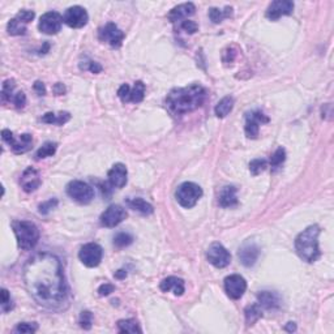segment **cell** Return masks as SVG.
<instances>
[{"label": "cell", "instance_id": "obj_13", "mask_svg": "<svg viewBox=\"0 0 334 334\" xmlns=\"http://www.w3.org/2000/svg\"><path fill=\"white\" fill-rule=\"evenodd\" d=\"M247 290V282L239 274H231L225 278V291L229 298L237 300L244 295Z\"/></svg>", "mask_w": 334, "mask_h": 334}, {"label": "cell", "instance_id": "obj_6", "mask_svg": "<svg viewBox=\"0 0 334 334\" xmlns=\"http://www.w3.org/2000/svg\"><path fill=\"white\" fill-rule=\"evenodd\" d=\"M65 191H67V194L69 197L72 198L73 201L79 202V204L87 205L94 198L93 188L85 182H81V180H72L71 183H68Z\"/></svg>", "mask_w": 334, "mask_h": 334}, {"label": "cell", "instance_id": "obj_32", "mask_svg": "<svg viewBox=\"0 0 334 334\" xmlns=\"http://www.w3.org/2000/svg\"><path fill=\"white\" fill-rule=\"evenodd\" d=\"M13 90H15V81H13V80H7V81H4L3 88H1V102H3V103L11 102L12 99H13V97H15Z\"/></svg>", "mask_w": 334, "mask_h": 334}, {"label": "cell", "instance_id": "obj_48", "mask_svg": "<svg viewBox=\"0 0 334 334\" xmlns=\"http://www.w3.org/2000/svg\"><path fill=\"white\" fill-rule=\"evenodd\" d=\"M54 92L56 95H63L65 93V87L61 83H56L54 87Z\"/></svg>", "mask_w": 334, "mask_h": 334}, {"label": "cell", "instance_id": "obj_7", "mask_svg": "<svg viewBox=\"0 0 334 334\" xmlns=\"http://www.w3.org/2000/svg\"><path fill=\"white\" fill-rule=\"evenodd\" d=\"M103 257V249L97 243H88L83 245L79 252V259L88 268H95L101 264Z\"/></svg>", "mask_w": 334, "mask_h": 334}, {"label": "cell", "instance_id": "obj_8", "mask_svg": "<svg viewBox=\"0 0 334 334\" xmlns=\"http://www.w3.org/2000/svg\"><path fill=\"white\" fill-rule=\"evenodd\" d=\"M1 139H3V141H5V143L12 147V150L15 151V153H17V154L26 153V151L32 149L33 137L29 133H24V135H21V136L16 140L15 137H13V133H12L11 131L3 130L1 131Z\"/></svg>", "mask_w": 334, "mask_h": 334}, {"label": "cell", "instance_id": "obj_27", "mask_svg": "<svg viewBox=\"0 0 334 334\" xmlns=\"http://www.w3.org/2000/svg\"><path fill=\"white\" fill-rule=\"evenodd\" d=\"M233 15V8L226 7L225 9H219V8H210L209 9V17L214 24L222 22L225 18H229Z\"/></svg>", "mask_w": 334, "mask_h": 334}, {"label": "cell", "instance_id": "obj_44", "mask_svg": "<svg viewBox=\"0 0 334 334\" xmlns=\"http://www.w3.org/2000/svg\"><path fill=\"white\" fill-rule=\"evenodd\" d=\"M180 28H182L184 32H187L188 34H193V33L197 32V24L194 21H191V20H184V21H182Z\"/></svg>", "mask_w": 334, "mask_h": 334}, {"label": "cell", "instance_id": "obj_42", "mask_svg": "<svg viewBox=\"0 0 334 334\" xmlns=\"http://www.w3.org/2000/svg\"><path fill=\"white\" fill-rule=\"evenodd\" d=\"M34 17H36V13L33 11H29V9H22L16 16V18H17L18 21H21L22 24H28V22L33 21Z\"/></svg>", "mask_w": 334, "mask_h": 334}, {"label": "cell", "instance_id": "obj_22", "mask_svg": "<svg viewBox=\"0 0 334 334\" xmlns=\"http://www.w3.org/2000/svg\"><path fill=\"white\" fill-rule=\"evenodd\" d=\"M257 304L265 309H277L281 305L280 295L274 291H261L257 295Z\"/></svg>", "mask_w": 334, "mask_h": 334}, {"label": "cell", "instance_id": "obj_50", "mask_svg": "<svg viewBox=\"0 0 334 334\" xmlns=\"http://www.w3.org/2000/svg\"><path fill=\"white\" fill-rule=\"evenodd\" d=\"M285 331L288 332V333H292V332L296 331V325H295V323H287L286 327H285Z\"/></svg>", "mask_w": 334, "mask_h": 334}, {"label": "cell", "instance_id": "obj_33", "mask_svg": "<svg viewBox=\"0 0 334 334\" xmlns=\"http://www.w3.org/2000/svg\"><path fill=\"white\" fill-rule=\"evenodd\" d=\"M7 30L11 36H24L26 33V26L25 24H22L21 21H18L17 18L15 17L8 22Z\"/></svg>", "mask_w": 334, "mask_h": 334}, {"label": "cell", "instance_id": "obj_49", "mask_svg": "<svg viewBox=\"0 0 334 334\" xmlns=\"http://www.w3.org/2000/svg\"><path fill=\"white\" fill-rule=\"evenodd\" d=\"M114 277H115L116 280H124V278L127 277V270H124V269L118 270V272H115Z\"/></svg>", "mask_w": 334, "mask_h": 334}, {"label": "cell", "instance_id": "obj_2", "mask_svg": "<svg viewBox=\"0 0 334 334\" xmlns=\"http://www.w3.org/2000/svg\"><path fill=\"white\" fill-rule=\"evenodd\" d=\"M206 98V90L204 87L193 84L186 88L173 89L166 97V106L173 115H184L187 112L194 111L204 103Z\"/></svg>", "mask_w": 334, "mask_h": 334}, {"label": "cell", "instance_id": "obj_5", "mask_svg": "<svg viewBox=\"0 0 334 334\" xmlns=\"http://www.w3.org/2000/svg\"><path fill=\"white\" fill-rule=\"evenodd\" d=\"M176 201L179 202L183 208L191 209L193 208L197 201L202 197V190L200 186L192 182H186L180 184L175 193Z\"/></svg>", "mask_w": 334, "mask_h": 334}, {"label": "cell", "instance_id": "obj_12", "mask_svg": "<svg viewBox=\"0 0 334 334\" xmlns=\"http://www.w3.org/2000/svg\"><path fill=\"white\" fill-rule=\"evenodd\" d=\"M127 218V210L122 205H110L101 216V225L103 227H115Z\"/></svg>", "mask_w": 334, "mask_h": 334}, {"label": "cell", "instance_id": "obj_17", "mask_svg": "<svg viewBox=\"0 0 334 334\" xmlns=\"http://www.w3.org/2000/svg\"><path fill=\"white\" fill-rule=\"evenodd\" d=\"M238 256H239V260H240L241 264L249 268V266L255 265L257 259H259L260 248L253 241H247V243H244L239 248Z\"/></svg>", "mask_w": 334, "mask_h": 334}, {"label": "cell", "instance_id": "obj_1", "mask_svg": "<svg viewBox=\"0 0 334 334\" xmlns=\"http://www.w3.org/2000/svg\"><path fill=\"white\" fill-rule=\"evenodd\" d=\"M22 277L33 299L45 308L60 309L68 300V286L60 260L52 253L40 252L24 265Z\"/></svg>", "mask_w": 334, "mask_h": 334}, {"label": "cell", "instance_id": "obj_36", "mask_svg": "<svg viewBox=\"0 0 334 334\" xmlns=\"http://www.w3.org/2000/svg\"><path fill=\"white\" fill-rule=\"evenodd\" d=\"M266 167H268V162H266L265 159L261 158L253 159V161H251V163H249V171H251L252 175H259V174H261Z\"/></svg>", "mask_w": 334, "mask_h": 334}, {"label": "cell", "instance_id": "obj_18", "mask_svg": "<svg viewBox=\"0 0 334 334\" xmlns=\"http://www.w3.org/2000/svg\"><path fill=\"white\" fill-rule=\"evenodd\" d=\"M42 180H41V175L38 173V170L34 167H28V169L22 173L21 178H20V184L21 188L25 191L26 193H32L34 191L40 188Z\"/></svg>", "mask_w": 334, "mask_h": 334}, {"label": "cell", "instance_id": "obj_14", "mask_svg": "<svg viewBox=\"0 0 334 334\" xmlns=\"http://www.w3.org/2000/svg\"><path fill=\"white\" fill-rule=\"evenodd\" d=\"M61 24H63V17L59 15L58 12H47V13L41 16L38 28L44 34L54 36V34H58L60 32Z\"/></svg>", "mask_w": 334, "mask_h": 334}, {"label": "cell", "instance_id": "obj_19", "mask_svg": "<svg viewBox=\"0 0 334 334\" xmlns=\"http://www.w3.org/2000/svg\"><path fill=\"white\" fill-rule=\"evenodd\" d=\"M127 167L123 163H115L112 166L111 170L108 171V183L114 188H123L127 184Z\"/></svg>", "mask_w": 334, "mask_h": 334}, {"label": "cell", "instance_id": "obj_29", "mask_svg": "<svg viewBox=\"0 0 334 334\" xmlns=\"http://www.w3.org/2000/svg\"><path fill=\"white\" fill-rule=\"evenodd\" d=\"M244 315H245V321H247L248 325H253V324H255L256 321H257V320L262 316L261 307H260L257 303L248 305L244 311Z\"/></svg>", "mask_w": 334, "mask_h": 334}, {"label": "cell", "instance_id": "obj_30", "mask_svg": "<svg viewBox=\"0 0 334 334\" xmlns=\"http://www.w3.org/2000/svg\"><path fill=\"white\" fill-rule=\"evenodd\" d=\"M56 149H58V144H56V143L47 141V143H45V144L38 149V151L36 153V158L45 159L48 158V157H52V155L55 154Z\"/></svg>", "mask_w": 334, "mask_h": 334}, {"label": "cell", "instance_id": "obj_3", "mask_svg": "<svg viewBox=\"0 0 334 334\" xmlns=\"http://www.w3.org/2000/svg\"><path fill=\"white\" fill-rule=\"evenodd\" d=\"M321 233L317 225L307 227L295 239V249L300 259L307 262H315L320 257L319 235Z\"/></svg>", "mask_w": 334, "mask_h": 334}, {"label": "cell", "instance_id": "obj_23", "mask_svg": "<svg viewBox=\"0 0 334 334\" xmlns=\"http://www.w3.org/2000/svg\"><path fill=\"white\" fill-rule=\"evenodd\" d=\"M218 202L222 208H233V206H237V188L234 187V186L223 187L222 191H221V193H219Z\"/></svg>", "mask_w": 334, "mask_h": 334}, {"label": "cell", "instance_id": "obj_25", "mask_svg": "<svg viewBox=\"0 0 334 334\" xmlns=\"http://www.w3.org/2000/svg\"><path fill=\"white\" fill-rule=\"evenodd\" d=\"M234 103H235V101H234V98L230 97V95L222 98V99L217 103L216 108H214L216 115L218 116V118H226V116L233 111Z\"/></svg>", "mask_w": 334, "mask_h": 334}, {"label": "cell", "instance_id": "obj_43", "mask_svg": "<svg viewBox=\"0 0 334 334\" xmlns=\"http://www.w3.org/2000/svg\"><path fill=\"white\" fill-rule=\"evenodd\" d=\"M12 102H13V104H15L16 108H24L25 107L26 104V95L24 92H17V93L15 94V97H13V99H12Z\"/></svg>", "mask_w": 334, "mask_h": 334}, {"label": "cell", "instance_id": "obj_24", "mask_svg": "<svg viewBox=\"0 0 334 334\" xmlns=\"http://www.w3.org/2000/svg\"><path fill=\"white\" fill-rule=\"evenodd\" d=\"M127 205L130 206L131 209H133L135 212H139L144 216H149L151 213L154 212V209L147 201H145L144 198H128L127 200Z\"/></svg>", "mask_w": 334, "mask_h": 334}, {"label": "cell", "instance_id": "obj_31", "mask_svg": "<svg viewBox=\"0 0 334 334\" xmlns=\"http://www.w3.org/2000/svg\"><path fill=\"white\" fill-rule=\"evenodd\" d=\"M145 97V85L143 81H137L135 83L133 89H131L130 93V102L133 103H140Z\"/></svg>", "mask_w": 334, "mask_h": 334}, {"label": "cell", "instance_id": "obj_38", "mask_svg": "<svg viewBox=\"0 0 334 334\" xmlns=\"http://www.w3.org/2000/svg\"><path fill=\"white\" fill-rule=\"evenodd\" d=\"M38 331V325L36 323H20L17 324V327L15 328L16 333L21 334H30L36 333Z\"/></svg>", "mask_w": 334, "mask_h": 334}, {"label": "cell", "instance_id": "obj_11", "mask_svg": "<svg viewBox=\"0 0 334 334\" xmlns=\"http://www.w3.org/2000/svg\"><path fill=\"white\" fill-rule=\"evenodd\" d=\"M63 21L73 29H80L87 25L89 21V16L85 8L80 7V5H75V7L68 8L65 11L64 16H63Z\"/></svg>", "mask_w": 334, "mask_h": 334}, {"label": "cell", "instance_id": "obj_26", "mask_svg": "<svg viewBox=\"0 0 334 334\" xmlns=\"http://www.w3.org/2000/svg\"><path fill=\"white\" fill-rule=\"evenodd\" d=\"M71 120V114L69 112H59V114H55V112H46L44 116H42V122L47 123V124H56V126H63L65 123Z\"/></svg>", "mask_w": 334, "mask_h": 334}, {"label": "cell", "instance_id": "obj_37", "mask_svg": "<svg viewBox=\"0 0 334 334\" xmlns=\"http://www.w3.org/2000/svg\"><path fill=\"white\" fill-rule=\"evenodd\" d=\"M0 307H1V312L3 313H7L8 311H11L13 308V300L11 298V294L5 288L1 290V303H0Z\"/></svg>", "mask_w": 334, "mask_h": 334}, {"label": "cell", "instance_id": "obj_15", "mask_svg": "<svg viewBox=\"0 0 334 334\" xmlns=\"http://www.w3.org/2000/svg\"><path fill=\"white\" fill-rule=\"evenodd\" d=\"M268 122H269V118L264 115V114H262L261 111H259V110L248 112L247 115H245V126H244L245 136H247L248 139H257V136H259L260 126Z\"/></svg>", "mask_w": 334, "mask_h": 334}, {"label": "cell", "instance_id": "obj_46", "mask_svg": "<svg viewBox=\"0 0 334 334\" xmlns=\"http://www.w3.org/2000/svg\"><path fill=\"white\" fill-rule=\"evenodd\" d=\"M114 290H115V286L111 284H102L99 287H98V295L99 296H107V295H110L111 292H114Z\"/></svg>", "mask_w": 334, "mask_h": 334}, {"label": "cell", "instance_id": "obj_4", "mask_svg": "<svg viewBox=\"0 0 334 334\" xmlns=\"http://www.w3.org/2000/svg\"><path fill=\"white\" fill-rule=\"evenodd\" d=\"M12 230L15 233L17 244L21 249L29 251L36 247L40 240V230L36 223L30 221H13Z\"/></svg>", "mask_w": 334, "mask_h": 334}, {"label": "cell", "instance_id": "obj_35", "mask_svg": "<svg viewBox=\"0 0 334 334\" xmlns=\"http://www.w3.org/2000/svg\"><path fill=\"white\" fill-rule=\"evenodd\" d=\"M133 243V237L128 233H118L114 237V245L118 248L128 247Z\"/></svg>", "mask_w": 334, "mask_h": 334}, {"label": "cell", "instance_id": "obj_47", "mask_svg": "<svg viewBox=\"0 0 334 334\" xmlns=\"http://www.w3.org/2000/svg\"><path fill=\"white\" fill-rule=\"evenodd\" d=\"M33 88H34V90H36V93L38 95H45L46 94V88H45L44 83H41V81H36Z\"/></svg>", "mask_w": 334, "mask_h": 334}, {"label": "cell", "instance_id": "obj_28", "mask_svg": "<svg viewBox=\"0 0 334 334\" xmlns=\"http://www.w3.org/2000/svg\"><path fill=\"white\" fill-rule=\"evenodd\" d=\"M118 329L120 333H141L143 332L136 320L132 319L118 321Z\"/></svg>", "mask_w": 334, "mask_h": 334}, {"label": "cell", "instance_id": "obj_40", "mask_svg": "<svg viewBox=\"0 0 334 334\" xmlns=\"http://www.w3.org/2000/svg\"><path fill=\"white\" fill-rule=\"evenodd\" d=\"M80 68L84 69V71H90L92 73H99L102 72V65L97 61L88 60L85 63H80Z\"/></svg>", "mask_w": 334, "mask_h": 334}, {"label": "cell", "instance_id": "obj_34", "mask_svg": "<svg viewBox=\"0 0 334 334\" xmlns=\"http://www.w3.org/2000/svg\"><path fill=\"white\" fill-rule=\"evenodd\" d=\"M285 159H286V150L284 147H278L273 153V155L270 157V167H272V170L274 171V170L280 169V166H282Z\"/></svg>", "mask_w": 334, "mask_h": 334}, {"label": "cell", "instance_id": "obj_16", "mask_svg": "<svg viewBox=\"0 0 334 334\" xmlns=\"http://www.w3.org/2000/svg\"><path fill=\"white\" fill-rule=\"evenodd\" d=\"M294 11V3L290 0H277L270 4L266 9V17L276 21L282 16H288Z\"/></svg>", "mask_w": 334, "mask_h": 334}, {"label": "cell", "instance_id": "obj_41", "mask_svg": "<svg viewBox=\"0 0 334 334\" xmlns=\"http://www.w3.org/2000/svg\"><path fill=\"white\" fill-rule=\"evenodd\" d=\"M92 324H93V315L89 311H84L81 312V316H80V327L83 329H87L89 331L92 328Z\"/></svg>", "mask_w": 334, "mask_h": 334}, {"label": "cell", "instance_id": "obj_21", "mask_svg": "<svg viewBox=\"0 0 334 334\" xmlns=\"http://www.w3.org/2000/svg\"><path fill=\"white\" fill-rule=\"evenodd\" d=\"M194 11H196V7H194L193 3H184L178 5V7H174L170 11L167 17L171 22L184 21V20H187V17L193 15Z\"/></svg>", "mask_w": 334, "mask_h": 334}, {"label": "cell", "instance_id": "obj_39", "mask_svg": "<svg viewBox=\"0 0 334 334\" xmlns=\"http://www.w3.org/2000/svg\"><path fill=\"white\" fill-rule=\"evenodd\" d=\"M56 206H58V200H56V198H50V200L42 202V204L38 206V210H40L41 214L46 216V214H48V213H50L52 209L56 208Z\"/></svg>", "mask_w": 334, "mask_h": 334}, {"label": "cell", "instance_id": "obj_45", "mask_svg": "<svg viewBox=\"0 0 334 334\" xmlns=\"http://www.w3.org/2000/svg\"><path fill=\"white\" fill-rule=\"evenodd\" d=\"M130 93L131 88L127 84H123L122 87L118 89V97L122 99L123 102H130Z\"/></svg>", "mask_w": 334, "mask_h": 334}, {"label": "cell", "instance_id": "obj_20", "mask_svg": "<svg viewBox=\"0 0 334 334\" xmlns=\"http://www.w3.org/2000/svg\"><path fill=\"white\" fill-rule=\"evenodd\" d=\"M159 288L163 292H170L171 291V292H174L175 296H182L184 294L186 286H184V281L182 278L171 276L162 281L161 285H159Z\"/></svg>", "mask_w": 334, "mask_h": 334}, {"label": "cell", "instance_id": "obj_10", "mask_svg": "<svg viewBox=\"0 0 334 334\" xmlns=\"http://www.w3.org/2000/svg\"><path fill=\"white\" fill-rule=\"evenodd\" d=\"M98 38L101 42H106L111 47H120L124 40V33L119 29L114 22H108L104 26H102L98 32Z\"/></svg>", "mask_w": 334, "mask_h": 334}, {"label": "cell", "instance_id": "obj_9", "mask_svg": "<svg viewBox=\"0 0 334 334\" xmlns=\"http://www.w3.org/2000/svg\"><path fill=\"white\" fill-rule=\"evenodd\" d=\"M206 257H208V261L213 266L218 268V269L226 268L231 262L230 252L227 251L226 248L223 247L221 243H213V244H210V247L208 248V252H206Z\"/></svg>", "mask_w": 334, "mask_h": 334}]
</instances>
